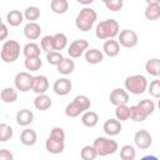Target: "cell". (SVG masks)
<instances>
[{"label": "cell", "instance_id": "1", "mask_svg": "<svg viewBox=\"0 0 160 160\" xmlns=\"http://www.w3.org/2000/svg\"><path fill=\"white\" fill-rule=\"evenodd\" d=\"M119 32H120V26L115 19H106L104 21H100L95 29V35L100 40L114 39L115 36L119 35Z\"/></svg>", "mask_w": 160, "mask_h": 160}, {"label": "cell", "instance_id": "2", "mask_svg": "<svg viewBox=\"0 0 160 160\" xmlns=\"http://www.w3.org/2000/svg\"><path fill=\"white\" fill-rule=\"evenodd\" d=\"M98 19V14L94 9L91 8H84L80 10V12L78 14L76 19H75V26L80 30V31H89L91 30V28L94 26L95 21Z\"/></svg>", "mask_w": 160, "mask_h": 160}, {"label": "cell", "instance_id": "3", "mask_svg": "<svg viewBox=\"0 0 160 160\" xmlns=\"http://www.w3.org/2000/svg\"><path fill=\"white\" fill-rule=\"evenodd\" d=\"M124 86L125 90L129 91L130 94L134 95H141L146 91L148 89V80L144 75L141 74H135V75H130L125 79L124 81Z\"/></svg>", "mask_w": 160, "mask_h": 160}, {"label": "cell", "instance_id": "4", "mask_svg": "<svg viewBox=\"0 0 160 160\" xmlns=\"http://www.w3.org/2000/svg\"><path fill=\"white\" fill-rule=\"evenodd\" d=\"M98 156H108V155H111L114 154L119 145L115 140L110 139V138H104V136H99L94 140V144H92Z\"/></svg>", "mask_w": 160, "mask_h": 160}, {"label": "cell", "instance_id": "5", "mask_svg": "<svg viewBox=\"0 0 160 160\" xmlns=\"http://www.w3.org/2000/svg\"><path fill=\"white\" fill-rule=\"evenodd\" d=\"M20 55V44L16 40H6L1 48L0 58L4 62H14Z\"/></svg>", "mask_w": 160, "mask_h": 160}, {"label": "cell", "instance_id": "6", "mask_svg": "<svg viewBox=\"0 0 160 160\" xmlns=\"http://www.w3.org/2000/svg\"><path fill=\"white\" fill-rule=\"evenodd\" d=\"M32 75L28 71H21V72H18L15 75V79H14V84H15V88L16 90L21 91V92H26L29 90H31V85H32Z\"/></svg>", "mask_w": 160, "mask_h": 160}, {"label": "cell", "instance_id": "7", "mask_svg": "<svg viewBox=\"0 0 160 160\" xmlns=\"http://www.w3.org/2000/svg\"><path fill=\"white\" fill-rule=\"evenodd\" d=\"M118 36H119V40H118L119 45H121L126 49H131V48H135L138 45L139 38L134 30H129V29L121 30Z\"/></svg>", "mask_w": 160, "mask_h": 160}, {"label": "cell", "instance_id": "8", "mask_svg": "<svg viewBox=\"0 0 160 160\" xmlns=\"http://www.w3.org/2000/svg\"><path fill=\"white\" fill-rule=\"evenodd\" d=\"M89 49V42L88 40L85 39H78V40H74L69 48H68V54L70 58L72 59H78L80 58L86 50Z\"/></svg>", "mask_w": 160, "mask_h": 160}, {"label": "cell", "instance_id": "9", "mask_svg": "<svg viewBox=\"0 0 160 160\" xmlns=\"http://www.w3.org/2000/svg\"><path fill=\"white\" fill-rule=\"evenodd\" d=\"M134 142L139 149L145 150V149H149L151 146L152 138H151V135H150V132L148 130H139V131L135 132Z\"/></svg>", "mask_w": 160, "mask_h": 160}, {"label": "cell", "instance_id": "10", "mask_svg": "<svg viewBox=\"0 0 160 160\" xmlns=\"http://www.w3.org/2000/svg\"><path fill=\"white\" fill-rule=\"evenodd\" d=\"M110 102L115 106H119V105H126L128 101H129V94L126 90L121 89V88H116L114 89L111 92H110Z\"/></svg>", "mask_w": 160, "mask_h": 160}, {"label": "cell", "instance_id": "11", "mask_svg": "<svg viewBox=\"0 0 160 160\" xmlns=\"http://www.w3.org/2000/svg\"><path fill=\"white\" fill-rule=\"evenodd\" d=\"M72 89V84L69 79L66 78H61V79H58L54 85H52V90L56 95H60V96H65L68 95Z\"/></svg>", "mask_w": 160, "mask_h": 160}, {"label": "cell", "instance_id": "12", "mask_svg": "<svg viewBox=\"0 0 160 160\" xmlns=\"http://www.w3.org/2000/svg\"><path fill=\"white\" fill-rule=\"evenodd\" d=\"M48 89H49V80L45 75H36L32 78V85H31L32 91H35L38 95H41L45 94Z\"/></svg>", "mask_w": 160, "mask_h": 160}, {"label": "cell", "instance_id": "13", "mask_svg": "<svg viewBox=\"0 0 160 160\" xmlns=\"http://www.w3.org/2000/svg\"><path fill=\"white\" fill-rule=\"evenodd\" d=\"M102 130L105 131L106 135L109 136H116L121 132L122 130V125L120 121H118L116 119H108L104 125H102Z\"/></svg>", "mask_w": 160, "mask_h": 160}, {"label": "cell", "instance_id": "14", "mask_svg": "<svg viewBox=\"0 0 160 160\" xmlns=\"http://www.w3.org/2000/svg\"><path fill=\"white\" fill-rule=\"evenodd\" d=\"M144 15L150 21L158 20L160 18V4L158 1H149L146 8H145Z\"/></svg>", "mask_w": 160, "mask_h": 160}, {"label": "cell", "instance_id": "15", "mask_svg": "<svg viewBox=\"0 0 160 160\" xmlns=\"http://www.w3.org/2000/svg\"><path fill=\"white\" fill-rule=\"evenodd\" d=\"M41 34V26L35 21V22H28L24 26V35L29 40H36L40 38Z\"/></svg>", "mask_w": 160, "mask_h": 160}, {"label": "cell", "instance_id": "16", "mask_svg": "<svg viewBox=\"0 0 160 160\" xmlns=\"http://www.w3.org/2000/svg\"><path fill=\"white\" fill-rule=\"evenodd\" d=\"M102 50H104L102 54L108 55L109 58H115V56H118L119 52H120V45H119L118 40L109 39V40H106V41L104 42Z\"/></svg>", "mask_w": 160, "mask_h": 160}, {"label": "cell", "instance_id": "17", "mask_svg": "<svg viewBox=\"0 0 160 160\" xmlns=\"http://www.w3.org/2000/svg\"><path fill=\"white\" fill-rule=\"evenodd\" d=\"M34 121V112L29 109H21L16 114V122L20 126H28Z\"/></svg>", "mask_w": 160, "mask_h": 160}, {"label": "cell", "instance_id": "18", "mask_svg": "<svg viewBox=\"0 0 160 160\" xmlns=\"http://www.w3.org/2000/svg\"><path fill=\"white\" fill-rule=\"evenodd\" d=\"M45 148L46 150L50 152V154H54V155H58V154H61L65 149V142L64 141H58V140H54L51 138H48V140L45 141Z\"/></svg>", "mask_w": 160, "mask_h": 160}, {"label": "cell", "instance_id": "19", "mask_svg": "<svg viewBox=\"0 0 160 160\" xmlns=\"http://www.w3.org/2000/svg\"><path fill=\"white\" fill-rule=\"evenodd\" d=\"M36 140H38V135L36 131L32 129H25L20 134V141L25 146H32L36 142Z\"/></svg>", "mask_w": 160, "mask_h": 160}, {"label": "cell", "instance_id": "20", "mask_svg": "<svg viewBox=\"0 0 160 160\" xmlns=\"http://www.w3.org/2000/svg\"><path fill=\"white\" fill-rule=\"evenodd\" d=\"M51 105H52V101H51L50 96H48L46 94L38 95V96L34 99V106H35L38 110H40V111H44V110L50 109Z\"/></svg>", "mask_w": 160, "mask_h": 160}, {"label": "cell", "instance_id": "21", "mask_svg": "<svg viewBox=\"0 0 160 160\" xmlns=\"http://www.w3.org/2000/svg\"><path fill=\"white\" fill-rule=\"evenodd\" d=\"M81 122L84 126L86 128H94L98 125L99 122V116L95 111H91V110H88L85 112H82V116H81Z\"/></svg>", "mask_w": 160, "mask_h": 160}, {"label": "cell", "instance_id": "22", "mask_svg": "<svg viewBox=\"0 0 160 160\" xmlns=\"http://www.w3.org/2000/svg\"><path fill=\"white\" fill-rule=\"evenodd\" d=\"M85 60L89 62V64H99L104 60V54L98 50V49H88L85 51Z\"/></svg>", "mask_w": 160, "mask_h": 160}, {"label": "cell", "instance_id": "23", "mask_svg": "<svg viewBox=\"0 0 160 160\" xmlns=\"http://www.w3.org/2000/svg\"><path fill=\"white\" fill-rule=\"evenodd\" d=\"M82 112H85V110H84L82 106H81L78 101H75V100H72L71 102H69V104L66 105V108H65V115H66L68 118H76V116H79V115L82 114Z\"/></svg>", "mask_w": 160, "mask_h": 160}, {"label": "cell", "instance_id": "24", "mask_svg": "<svg viewBox=\"0 0 160 160\" xmlns=\"http://www.w3.org/2000/svg\"><path fill=\"white\" fill-rule=\"evenodd\" d=\"M6 21L10 26H19L24 21V15L20 10H10L6 14Z\"/></svg>", "mask_w": 160, "mask_h": 160}, {"label": "cell", "instance_id": "25", "mask_svg": "<svg viewBox=\"0 0 160 160\" xmlns=\"http://www.w3.org/2000/svg\"><path fill=\"white\" fill-rule=\"evenodd\" d=\"M0 99L6 104L15 102L18 100V91L14 88H4L0 92Z\"/></svg>", "mask_w": 160, "mask_h": 160}, {"label": "cell", "instance_id": "26", "mask_svg": "<svg viewBox=\"0 0 160 160\" xmlns=\"http://www.w3.org/2000/svg\"><path fill=\"white\" fill-rule=\"evenodd\" d=\"M58 68V71L60 72V74H62V75H69V74H71L72 71H74V69H75V62H74V60H71L70 58H64L62 59V61L56 66Z\"/></svg>", "mask_w": 160, "mask_h": 160}, {"label": "cell", "instance_id": "27", "mask_svg": "<svg viewBox=\"0 0 160 160\" xmlns=\"http://www.w3.org/2000/svg\"><path fill=\"white\" fill-rule=\"evenodd\" d=\"M145 70L148 74H150L152 76H159V74H160V59L152 58V59L148 60L145 64Z\"/></svg>", "mask_w": 160, "mask_h": 160}, {"label": "cell", "instance_id": "28", "mask_svg": "<svg viewBox=\"0 0 160 160\" xmlns=\"http://www.w3.org/2000/svg\"><path fill=\"white\" fill-rule=\"evenodd\" d=\"M50 8H51L52 12L61 15L69 10V2H68V0H52L50 2Z\"/></svg>", "mask_w": 160, "mask_h": 160}, {"label": "cell", "instance_id": "29", "mask_svg": "<svg viewBox=\"0 0 160 160\" xmlns=\"http://www.w3.org/2000/svg\"><path fill=\"white\" fill-rule=\"evenodd\" d=\"M22 52H24L25 58H39L40 52H41V49L35 42H28L22 48Z\"/></svg>", "mask_w": 160, "mask_h": 160}, {"label": "cell", "instance_id": "30", "mask_svg": "<svg viewBox=\"0 0 160 160\" xmlns=\"http://www.w3.org/2000/svg\"><path fill=\"white\" fill-rule=\"evenodd\" d=\"M52 42H54V51H59L65 49L68 45V38L65 34L62 32H58L55 35H52Z\"/></svg>", "mask_w": 160, "mask_h": 160}, {"label": "cell", "instance_id": "31", "mask_svg": "<svg viewBox=\"0 0 160 160\" xmlns=\"http://www.w3.org/2000/svg\"><path fill=\"white\" fill-rule=\"evenodd\" d=\"M120 158L121 160H135L136 158V150L132 145H124L120 149Z\"/></svg>", "mask_w": 160, "mask_h": 160}, {"label": "cell", "instance_id": "32", "mask_svg": "<svg viewBox=\"0 0 160 160\" xmlns=\"http://www.w3.org/2000/svg\"><path fill=\"white\" fill-rule=\"evenodd\" d=\"M115 118L118 121H126L130 119V108L128 105H119L115 110Z\"/></svg>", "mask_w": 160, "mask_h": 160}, {"label": "cell", "instance_id": "33", "mask_svg": "<svg viewBox=\"0 0 160 160\" xmlns=\"http://www.w3.org/2000/svg\"><path fill=\"white\" fill-rule=\"evenodd\" d=\"M148 118V115L138 106V105H132L130 106V119L136 121V122H142L145 119Z\"/></svg>", "mask_w": 160, "mask_h": 160}, {"label": "cell", "instance_id": "34", "mask_svg": "<svg viewBox=\"0 0 160 160\" xmlns=\"http://www.w3.org/2000/svg\"><path fill=\"white\" fill-rule=\"evenodd\" d=\"M24 65H25L26 70H29V71H38L42 66V61H41L40 56L39 58H26Z\"/></svg>", "mask_w": 160, "mask_h": 160}, {"label": "cell", "instance_id": "35", "mask_svg": "<svg viewBox=\"0 0 160 160\" xmlns=\"http://www.w3.org/2000/svg\"><path fill=\"white\" fill-rule=\"evenodd\" d=\"M12 128L9 124L1 122L0 124V142H5L12 138Z\"/></svg>", "mask_w": 160, "mask_h": 160}, {"label": "cell", "instance_id": "36", "mask_svg": "<svg viewBox=\"0 0 160 160\" xmlns=\"http://www.w3.org/2000/svg\"><path fill=\"white\" fill-rule=\"evenodd\" d=\"M22 15L26 20H29V22H35V20H38L40 16V10L36 6H28Z\"/></svg>", "mask_w": 160, "mask_h": 160}, {"label": "cell", "instance_id": "37", "mask_svg": "<svg viewBox=\"0 0 160 160\" xmlns=\"http://www.w3.org/2000/svg\"><path fill=\"white\" fill-rule=\"evenodd\" d=\"M148 116L151 115L154 111H155V104L152 100H149V99H144L141 101H139V104H136Z\"/></svg>", "mask_w": 160, "mask_h": 160}, {"label": "cell", "instance_id": "38", "mask_svg": "<svg viewBox=\"0 0 160 160\" xmlns=\"http://www.w3.org/2000/svg\"><path fill=\"white\" fill-rule=\"evenodd\" d=\"M80 156H81L82 160H95L96 156H98V154H96V151H95V149H94L92 145L91 146L90 145H86V146H84L81 149Z\"/></svg>", "mask_w": 160, "mask_h": 160}, {"label": "cell", "instance_id": "39", "mask_svg": "<svg viewBox=\"0 0 160 160\" xmlns=\"http://www.w3.org/2000/svg\"><path fill=\"white\" fill-rule=\"evenodd\" d=\"M62 59H64V56H62V54L59 52V51H50V52L46 54V60H48V62H49L50 65H54V66H58V65L62 61Z\"/></svg>", "mask_w": 160, "mask_h": 160}, {"label": "cell", "instance_id": "40", "mask_svg": "<svg viewBox=\"0 0 160 160\" xmlns=\"http://www.w3.org/2000/svg\"><path fill=\"white\" fill-rule=\"evenodd\" d=\"M40 49L42 51H45L46 54L50 51H54V42H52V36L51 35H46L41 39L40 41Z\"/></svg>", "mask_w": 160, "mask_h": 160}, {"label": "cell", "instance_id": "41", "mask_svg": "<svg viewBox=\"0 0 160 160\" xmlns=\"http://www.w3.org/2000/svg\"><path fill=\"white\" fill-rule=\"evenodd\" d=\"M49 138H51V139H54V140H58V141H64V140H65V131H64L62 128L55 126V128L51 129Z\"/></svg>", "mask_w": 160, "mask_h": 160}, {"label": "cell", "instance_id": "42", "mask_svg": "<svg viewBox=\"0 0 160 160\" xmlns=\"http://www.w3.org/2000/svg\"><path fill=\"white\" fill-rule=\"evenodd\" d=\"M149 92L155 99H158L160 96V80L159 79H155V80H152L150 82V85H149Z\"/></svg>", "mask_w": 160, "mask_h": 160}, {"label": "cell", "instance_id": "43", "mask_svg": "<svg viewBox=\"0 0 160 160\" xmlns=\"http://www.w3.org/2000/svg\"><path fill=\"white\" fill-rule=\"evenodd\" d=\"M104 4L111 11H119L124 6V1L122 0H110V1H105Z\"/></svg>", "mask_w": 160, "mask_h": 160}, {"label": "cell", "instance_id": "44", "mask_svg": "<svg viewBox=\"0 0 160 160\" xmlns=\"http://www.w3.org/2000/svg\"><path fill=\"white\" fill-rule=\"evenodd\" d=\"M74 100H75V101H78V102L82 106V109H84L85 111H88V110L90 109L91 102H90V99H89L86 95H78V96H75V98H74Z\"/></svg>", "mask_w": 160, "mask_h": 160}, {"label": "cell", "instance_id": "45", "mask_svg": "<svg viewBox=\"0 0 160 160\" xmlns=\"http://www.w3.org/2000/svg\"><path fill=\"white\" fill-rule=\"evenodd\" d=\"M0 160H14V156L10 150L0 149Z\"/></svg>", "mask_w": 160, "mask_h": 160}, {"label": "cell", "instance_id": "46", "mask_svg": "<svg viewBox=\"0 0 160 160\" xmlns=\"http://www.w3.org/2000/svg\"><path fill=\"white\" fill-rule=\"evenodd\" d=\"M8 35H9L8 26H6L4 22L0 24V41H1V40H5V39L8 38Z\"/></svg>", "mask_w": 160, "mask_h": 160}, {"label": "cell", "instance_id": "47", "mask_svg": "<svg viewBox=\"0 0 160 160\" xmlns=\"http://www.w3.org/2000/svg\"><path fill=\"white\" fill-rule=\"evenodd\" d=\"M140 160H159L155 155H146V156H142Z\"/></svg>", "mask_w": 160, "mask_h": 160}, {"label": "cell", "instance_id": "48", "mask_svg": "<svg viewBox=\"0 0 160 160\" xmlns=\"http://www.w3.org/2000/svg\"><path fill=\"white\" fill-rule=\"evenodd\" d=\"M79 1V4H84V5H90V4H92V0H88V1H82V0H78Z\"/></svg>", "mask_w": 160, "mask_h": 160}, {"label": "cell", "instance_id": "49", "mask_svg": "<svg viewBox=\"0 0 160 160\" xmlns=\"http://www.w3.org/2000/svg\"><path fill=\"white\" fill-rule=\"evenodd\" d=\"M0 24H2V21H1V18H0Z\"/></svg>", "mask_w": 160, "mask_h": 160}]
</instances>
